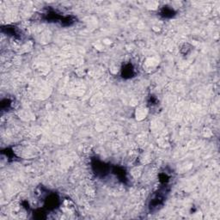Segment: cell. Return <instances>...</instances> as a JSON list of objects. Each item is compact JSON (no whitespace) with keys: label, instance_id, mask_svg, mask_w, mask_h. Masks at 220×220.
<instances>
[{"label":"cell","instance_id":"1","mask_svg":"<svg viewBox=\"0 0 220 220\" xmlns=\"http://www.w3.org/2000/svg\"><path fill=\"white\" fill-rule=\"evenodd\" d=\"M174 10L173 9H170V8H168V7H164L161 10V15L164 17H171L173 15H174Z\"/></svg>","mask_w":220,"mask_h":220},{"label":"cell","instance_id":"2","mask_svg":"<svg viewBox=\"0 0 220 220\" xmlns=\"http://www.w3.org/2000/svg\"><path fill=\"white\" fill-rule=\"evenodd\" d=\"M123 77H132L133 75V68L132 67L131 65H128L125 67V69L123 70Z\"/></svg>","mask_w":220,"mask_h":220}]
</instances>
